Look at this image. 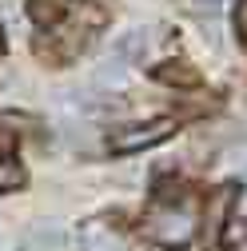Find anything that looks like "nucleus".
<instances>
[{
  "instance_id": "f257e3e1",
  "label": "nucleus",
  "mask_w": 247,
  "mask_h": 251,
  "mask_svg": "<svg viewBox=\"0 0 247 251\" xmlns=\"http://www.w3.org/2000/svg\"><path fill=\"white\" fill-rule=\"evenodd\" d=\"M144 235L156 239V243H164V247H183V243L196 235V219H192L188 207H175V203L151 207L148 219H144Z\"/></svg>"
},
{
  "instance_id": "9b49d317",
  "label": "nucleus",
  "mask_w": 247,
  "mask_h": 251,
  "mask_svg": "<svg viewBox=\"0 0 247 251\" xmlns=\"http://www.w3.org/2000/svg\"><path fill=\"white\" fill-rule=\"evenodd\" d=\"M199 4H203V8H211V12H220V8H223V0H199Z\"/></svg>"
},
{
  "instance_id": "f8f14e48",
  "label": "nucleus",
  "mask_w": 247,
  "mask_h": 251,
  "mask_svg": "<svg viewBox=\"0 0 247 251\" xmlns=\"http://www.w3.org/2000/svg\"><path fill=\"white\" fill-rule=\"evenodd\" d=\"M0 56H4V32H0Z\"/></svg>"
},
{
  "instance_id": "20e7f679",
  "label": "nucleus",
  "mask_w": 247,
  "mask_h": 251,
  "mask_svg": "<svg viewBox=\"0 0 247 251\" xmlns=\"http://www.w3.org/2000/svg\"><path fill=\"white\" fill-rule=\"evenodd\" d=\"M64 247V231H60V224H32L24 235H20V251H60Z\"/></svg>"
},
{
  "instance_id": "1a4fd4ad",
  "label": "nucleus",
  "mask_w": 247,
  "mask_h": 251,
  "mask_svg": "<svg viewBox=\"0 0 247 251\" xmlns=\"http://www.w3.org/2000/svg\"><path fill=\"white\" fill-rule=\"evenodd\" d=\"M223 251H247V219H231V224H227Z\"/></svg>"
},
{
  "instance_id": "9d476101",
  "label": "nucleus",
  "mask_w": 247,
  "mask_h": 251,
  "mask_svg": "<svg viewBox=\"0 0 247 251\" xmlns=\"http://www.w3.org/2000/svg\"><path fill=\"white\" fill-rule=\"evenodd\" d=\"M235 28H239V40L247 44V0H239V12H235Z\"/></svg>"
},
{
  "instance_id": "39448f33",
  "label": "nucleus",
  "mask_w": 247,
  "mask_h": 251,
  "mask_svg": "<svg viewBox=\"0 0 247 251\" xmlns=\"http://www.w3.org/2000/svg\"><path fill=\"white\" fill-rule=\"evenodd\" d=\"M151 76H156L160 84H175V88H196V84H199V72L188 68L183 60H168V64H160Z\"/></svg>"
},
{
  "instance_id": "6e6552de",
  "label": "nucleus",
  "mask_w": 247,
  "mask_h": 251,
  "mask_svg": "<svg viewBox=\"0 0 247 251\" xmlns=\"http://www.w3.org/2000/svg\"><path fill=\"white\" fill-rule=\"evenodd\" d=\"M20 183H24V168L12 160V155H0V196L16 192Z\"/></svg>"
},
{
  "instance_id": "f03ea898",
  "label": "nucleus",
  "mask_w": 247,
  "mask_h": 251,
  "mask_svg": "<svg viewBox=\"0 0 247 251\" xmlns=\"http://www.w3.org/2000/svg\"><path fill=\"white\" fill-rule=\"evenodd\" d=\"M175 132V120H151V124H128V128H112L108 132V148L116 155H132L144 148H156Z\"/></svg>"
},
{
  "instance_id": "0eeeda50",
  "label": "nucleus",
  "mask_w": 247,
  "mask_h": 251,
  "mask_svg": "<svg viewBox=\"0 0 247 251\" xmlns=\"http://www.w3.org/2000/svg\"><path fill=\"white\" fill-rule=\"evenodd\" d=\"M144 48H148L144 28H132L128 36H120V40H116V56H120V60H140V56H144Z\"/></svg>"
},
{
  "instance_id": "423d86ee",
  "label": "nucleus",
  "mask_w": 247,
  "mask_h": 251,
  "mask_svg": "<svg viewBox=\"0 0 247 251\" xmlns=\"http://www.w3.org/2000/svg\"><path fill=\"white\" fill-rule=\"evenodd\" d=\"M64 12H68V0H28V16L40 28H52Z\"/></svg>"
},
{
  "instance_id": "7ed1b4c3",
  "label": "nucleus",
  "mask_w": 247,
  "mask_h": 251,
  "mask_svg": "<svg viewBox=\"0 0 247 251\" xmlns=\"http://www.w3.org/2000/svg\"><path fill=\"white\" fill-rule=\"evenodd\" d=\"M80 251H128V239L112 215H96L80 224Z\"/></svg>"
}]
</instances>
